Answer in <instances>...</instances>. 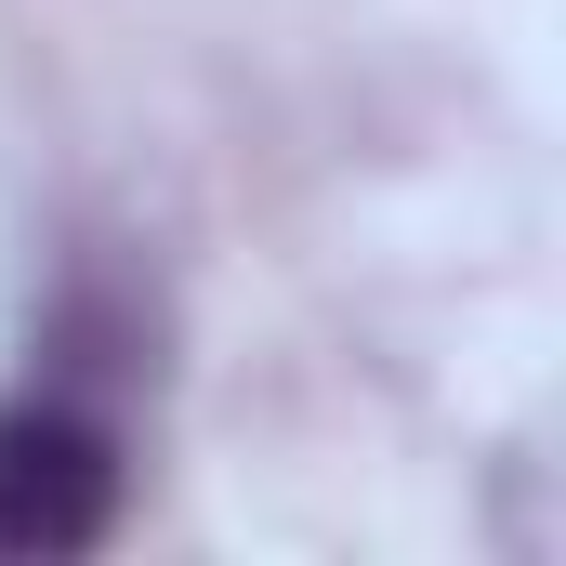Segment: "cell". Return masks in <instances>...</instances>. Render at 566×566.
Masks as SVG:
<instances>
[{"mask_svg":"<svg viewBox=\"0 0 566 566\" xmlns=\"http://www.w3.org/2000/svg\"><path fill=\"white\" fill-rule=\"evenodd\" d=\"M119 527V434L80 396H13L0 409V554H93Z\"/></svg>","mask_w":566,"mask_h":566,"instance_id":"6da1fadb","label":"cell"}]
</instances>
